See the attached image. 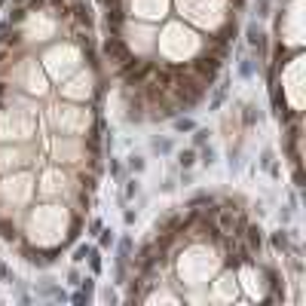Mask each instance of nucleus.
<instances>
[{
    "label": "nucleus",
    "mask_w": 306,
    "mask_h": 306,
    "mask_svg": "<svg viewBox=\"0 0 306 306\" xmlns=\"http://www.w3.org/2000/svg\"><path fill=\"white\" fill-rule=\"evenodd\" d=\"M150 71H153V64L150 61H141V59H129V61H122L117 67V74H120V80H122V86H126V89H141L144 80L150 77Z\"/></svg>",
    "instance_id": "f257e3e1"
},
{
    "label": "nucleus",
    "mask_w": 306,
    "mask_h": 306,
    "mask_svg": "<svg viewBox=\"0 0 306 306\" xmlns=\"http://www.w3.org/2000/svg\"><path fill=\"white\" fill-rule=\"evenodd\" d=\"M218 242L224 245V260H226L233 269L251 264V251H248V245L242 242V236H224V233H221Z\"/></svg>",
    "instance_id": "f03ea898"
},
{
    "label": "nucleus",
    "mask_w": 306,
    "mask_h": 306,
    "mask_svg": "<svg viewBox=\"0 0 306 306\" xmlns=\"http://www.w3.org/2000/svg\"><path fill=\"white\" fill-rule=\"evenodd\" d=\"M187 71L193 74L202 86H211V83H214V77L221 74V61L214 59V55H199L196 61H190V64H187Z\"/></svg>",
    "instance_id": "7ed1b4c3"
},
{
    "label": "nucleus",
    "mask_w": 306,
    "mask_h": 306,
    "mask_svg": "<svg viewBox=\"0 0 306 306\" xmlns=\"http://www.w3.org/2000/svg\"><path fill=\"white\" fill-rule=\"evenodd\" d=\"M101 52H104V59L113 64V67H120L122 61H129L132 59V52H129V46H126V40L120 37V34H107V40L101 43Z\"/></svg>",
    "instance_id": "20e7f679"
},
{
    "label": "nucleus",
    "mask_w": 306,
    "mask_h": 306,
    "mask_svg": "<svg viewBox=\"0 0 306 306\" xmlns=\"http://www.w3.org/2000/svg\"><path fill=\"white\" fill-rule=\"evenodd\" d=\"M67 16H71L80 28H86V31H92V25H95V9L86 3V0H77L74 6H67Z\"/></svg>",
    "instance_id": "39448f33"
},
{
    "label": "nucleus",
    "mask_w": 306,
    "mask_h": 306,
    "mask_svg": "<svg viewBox=\"0 0 306 306\" xmlns=\"http://www.w3.org/2000/svg\"><path fill=\"white\" fill-rule=\"evenodd\" d=\"M21 257H25L31 266H40V269H46V266L55 264L52 251H40V248H31V245H21Z\"/></svg>",
    "instance_id": "423d86ee"
},
{
    "label": "nucleus",
    "mask_w": 306,
    "mask_h": 306,
    "mask_svg": "<svg viewBox=\"0 0 306 306\" xmlns=\"http://www.w3.org/2000/svg\"><path fill=\"white\" fill-rule=\"evenodd\" d=\"M242 242L248 245V251H251V254H260V248H264V230H260L257 224H245Z\"/></svg>",
    "instance_id": "0eeeda50"
},
{
    "label": "nucleus",
    "mask_w": 306,
    "mask_h": 306,
    "mask_svg": "<svg viewBox=\"0 0 306 306\" xmlns=\"http://www.w3.org/2000/svg\"><path fill=\"white\" fill-rule=\"evenodd\" d=\"M239 120H242V126H245V129L257 126V122H260V107L254 104V101H245V104H242V113H239Z\"/></svg>",
    "instance_id": "6e6552de"
},
{
    "label": "nucleus",
    "mask_w": 306,
    "mask_h": 306,
    "mask_svg": "<svg viewBox=\"0 0 306 306\" xmlns=\"http://www.w3.org/2000/svg\"><path fill=\"white\" fill-rule=\"evenodd\" d=\"M269 242H273V248H276L282 257L291 251V233H288V230H276L273 236H269Z\"/></svg>",
    "instance_id": "1a4fd4ad"
},
{
    "label": "nucleus",
    "mask_w": 306,
    "mask_h": 306,
    "mask_svg": "<svg viewBox=\"0 0 306 306\" xmlns=\"http://www.w3.org/2000/svg\"><path fill=\"white\" fill-rule=\"evenodd\" d=\"M226 95H230V80H224L218 89H214V95H211V101H208V110H221L224 101H226Z\"/></svg>",
    "instance_id": "9d476101"
},
{
    "label": "nucleus",
    "mask_w": 306,
    "mask_h": 306,
    "mask_svg": "<svg viewBox=\"0 0 306 306\" xmlns=\"http://www.w3.org/2000/svg\"><path fill=\"white\" fill-rule=\"evenodd\" d=\"M196 163H199L196 147H190V150H181V153H178V165H181V168H193Z\"/></svg>",
    "instance_id": "9b49d317"
},
{
    "label": "nucleus",
    "mask_w": 306,
    "mask_h": 306,
    "mask_svg": "<svg viewBox=\"0 0 306 306\" xmlns=\"http://www.w3.org/2000/svg\"><path fill=\"white\" fill-rule=\"evenodd\" d=\"M129 254H132V239H129V236H122V239H120V248H117V264L126 266V264H129Z\"/></svg>",
    "instance_id": "f8f14e48"
},
{
    "label": "nucleus",
    "mask_w": 306,
    "mask_h": 306,
    "mask_svg": "<svg viewBox=\"0 0 306 306\" xmlns=\"http://www.w3.org/2000/svg\"><path fill=\"white\" fill-rule=\"evenodd\" d=\"M0 239H6V242H16V239H19L16 224L9 221V218H0Z\"/></svg>",
    "instance_id": "ddd939ff"
},
{
    "label": "nucleus",
    "mask_w": 306,
    "mask_h": 306,
    "mask_svg": "<svg viewBox=\"0 0 306 306\" xmlns=\"http://www.w3.org/2000/svg\"><path fill=\"white\" fill-rule=\"evenodd\" d=\"M199 150H202V153H199V163H202V165H214V163H218V147L202 144Z\"/></svg>",
    "instance_id": "4468645a"
},
{
    "label": "nucleus",
    "mask_w": 306,
    "mask_h": 306,
    "mask_svg": "<svg viewBox=\"0 0 306 306\" xmlns=\"http://www.w3.org/2000/svg\"><path fill=\"white\" fill-rule=\"evenodd\" d=\"M172 129H175V132H193L196 122L190 120V117H178V113H175V117H172Z\"/></svg>",
    "instance_id": "2eb2a0df"
},
{
    "label": "nucleus",
    "mask_w": 306,
    "mask_h": 306,
    "mask_svg": "<svg viewBox=\"0 0 306 306\" xmlns=\"http://www.w3.org/2000/svg\"><path fill=\"white\" fill-rule=\"evenodd\" d=\"M254 71H257L254 59H251V55H242V59H239V77H245V80H248V77H254Z\"/></svg>",
    "instance_id": "dca6fc26"
},
{
    "label": "nucleus",
    "mask_w": 306,
    "mask_h": 306,
    "mask_svg": "<svg viewBox=\"0 0 306 306\" xmlns=\"http://www.w3.org/2000/svg\"><path fill=\"white\" fill-rule=\"evenodd\" d=\"M211 199H214V196H208V193H199V196H193V199L187 202V211H199V208H205Z\"/></svg>",
    "instance_id": "f3484780"
},
{
    "label": "nucleus",
    "mask_w": 306,
    "mask_h": 306,
    "mask_svg": "<svg viewBox=\"0 0 306 306\" xmlns=\"http://www.w3.org/2000/svg\"><path fill=\"white\" fill-rule=\"evenodd\" d=\"M138 190H141V184H138V178H129V181H126V190H122V202H129V199H135V196H138Z\"/></svg>",
    "instance_id": "a211bd4d"
},
{
    "label": "nucleus",
    "mask_w": 306,
    "mask_h": 306,
    "mask_svg": "<svg viewBox=\"0 0 306 306\" xmlns=\"http://www.w3.org/2000/svg\"><path fill=\"white\" fill-rule=\"evenodd\" d=\"M150 147H153V153H172V141H168V138H153L150 141Z\"/></svg>",
    "instance_id": "6ab92c4d"
},
{
    "label": "nucleus",
    "mask_w": 306,
    "mask_h": 306,
    "mask_svg": "<svg viewBox=\"0 0 306 306\" xmlns=\"http://www.w3.org/2000/svg\"><path fill=\"white\" fill-rule=\"evenodd\" d=\"M208 138H211V129H193V147H202V144H208Z\"/></svg>",
    "instance_id": "aec40b11"
},
{
    "label": "nucleus",
    "mask_w": 306,
    "mask_h": 306,
    "mask_svg": "<svg viewBox=\"0 0 306 306\" xmlns=\"http://www.w3.org/2000/svg\"><path fill=\"white\" fill-rule=\"evenodd\" d=\"M129 168H132L135 175H141L144 168H147V160H144V156H138V153H132V156H129Z\"/></svg>",
    "instance_id": "412c9836"
},
{
    "label": "nucleus",
    "mask_w": 306,
    "mask_h": 306,
    "mask_svg": "<svg viewBox=\"0 0 306 306\" xmlns=\"http://www.w3.org/2000/svg\"><path fill=\"white\" fill-rule=\"evenodd\" d=\"M25 19H28V9H25V6H16L13 13H9V19H6V21H9V25H21Z\"/></svg>",
    "instance_id": "4be33fe9"
},
{
    "label": "nucleus",
    "mask_w": 306,
    "mask_h": 306,
    "mask_svg": "<svg viewBox=\"0 0 306 306\" xmlns=\"http://www.w3.org/2000/svg\"><path fill=\"white\" fill-rule=\"evenodd\" d=\"M86 260H89V269H92V276H98V273H101V254H98L95 248H92V251H89V257H86Z\"/></svg>",
    "instance_id": "5701e85b"
},
{
    "label": "nucleus",
    "mask_w": 306,
    "mask_h": 306,
    "mask_svg": "<svg viewBox=\"0 0 306 306\" xmlns=\"http://www.w3.org/2000/svg\"><path fill=\"white\" fill-rule=\"evenodd\" d=\"M269 3H273V0H257V3H254V16L257 19H266L269 16Z\"/></svg>",
    "instance_id": "b1692460"
},
{
    "label": "nucleus",
    "mask_w": 306,
    "mask_h": 306,
    "mask_svg": "<svg viewBox=\"0 0 306 306\" xmlns=\"http://www.w3.org/2000/svg\"><path fill=\"white\" fill-rule=\"evenodd\" d=\"M260 34H264V31H260V28H257V21H251V25H248V28H245V37H248V43H251V46H254V43H257V37H260Z\"/></svg>",
    "instance_id": "393cba45"
},
{
    "label": "nucleus",
    "mask_w": 306,
    "mask_h": 306,
    "mask_svg": "<svg viewBox=\"0 0 306 306\" xmlns=\"http://www.w3.org/2000/svg\"><path fill=\"white\" fill-rule=\"evenodd\" d=\"M101 233V239H98V245L101 248H110L113 242H117V236H113V230H98Z\"/></svg>",
    "instance_id": "a878e982"
},
{
    "label": "nucleus",
    "mask_w": 306,
    "mask_h": 306,
    "mask_svg": "<svg viewBox=\"0 0 306 306\" xmlns=\"http://www.w3.org/2000/svg\"><path fill=\"white\" fill-rule=\"evenodd\" d=\"M89 251H92L89 245H77V248H74V260L80 264V260H86V257H89Z\"/></svg>",
    "instance_id": "bb28decb"
},
{
    "label": "nucleus",
    "mask_w": 306,
    "mask_h": 306,
    "mask_svg": "<svg viewBox=\"0 0 306 306\" xmlns=\"http://www.w3.org/2000/svg\"><path fill=\"white\" fill-rule=\"evenodd\" d=\"M0 279H3V282H9V285H13V282H16V276H13V269H9L6 264H0Z\"/></svg>",
    "instance_id": "cd10ccee"
},
{
    "label": "nucleus",
    "mask_w": 306,
    "mask_h": 306,
    "mask_svg": "<svg viewBox=\"0 0 306 306\" xmlns=\"http://www.w3.org/2000/svg\"><path fill=\"white\" fill-rule=\"evenodd\" d=\"M276 163V156H273V150H264V153H260V165H264V168H269V165H273Z\"/></svg>",
    "instance_id": "c85d7f7f"
},
{
    "label": "nucleus",
    "mask_w": 306,
    "mask_h": 306,
    "mask_svg": "<svg viewBox=\"0 0 306 306\" xmlns=\"http://www.w3.org/2000/svg\"><path fill=\"white\" fill-rule=\"evenodd\" d=\"M110 175H113V178H117V181L122 178V165H120L117 160H110Z\"/></svg>",
    "instance_id": "c756f323"
},
{
    "label": "nucleus",
    "mask_w": 306,
    "mask_h": 306,
    "mask_svg": "<svg viewBox=\"0 0 306 306\" xmlns=\"http://www.w3.org/2000/svg\"><path fill=\"white\" fill-rule=\"evenodd\" d=\"M71 300H74L77 306H83V303H89V294H83V291H77V294H74V297H71Z\"/></svg>",
    "instance_id": "7c9ffc66"
},
{
    "label": "nucleus",
    "mask_w": 306,
    "mask_h": 306,
    "mask_svg": "<svg viewBox=\"0 0 306 306\" xmlns=\"http://www.w3.org/2000/svg\"><path fill=\"white\" fill-rule=\"evenodd\" d=\"M98 230H101V221H98V218H95V221H89V236H95Z\"/></svg>",
    "instance_id": "2f4dec72"
},
{
    "label": "nucleus",
    "mask_w": 306,
    "mask_h": 306,
    "mask_svg": "<svg viewBox=\"0 0 306 306\" xmlns=\"http://www.w3.org/2000/svg\"><path fill=\"white\" fill-rule=\"evenodd\" d=\"M104 300H107V303H117L120 297H117V291H113V288H107V291H104Z\"/></svg>",
    "instance_id": "473e14b6"
},
{
    "label": "nucleus",
    "mask_w": 306,
    "mask_h": 306,
    "mask_svg": "<svg viewBox=\"0 0 306 306\" xmlns=\"http://www.w3.org/2000/svg\"><path fill=\"white\" fill-rule=\"evenodd\" d=\"M67 282H71V285H80V273H77V269H71V273H67Z\"/></svg>",
    "instance_id": "72a5a7b5"
},
{
    "label": "nucleus",
    "mask_w": 306,
    "mask_h": 306,
    "mask_svg": "<svg viewBox=\"0 0 306 306\" xmlns=\"http://www.w3.org/2000/svg\"><path fill=\"white\" fill-rule=\"evenodd\" d=\"M279 221L288 224V221H291V208H282V211H279Z\"/></svg>",
    "instance_id": "f704fd0d"
},
{
    "label": "nucleus",
    "mask_w": 306,
    "mask_h": 306,
    "mask_svg": "<svg viewBox=\"0 0 306 306\" xmlns=\"http://www.w3.org/2000/svg\"><path fill=\"white\" fill-rule=\"evenodd\" d=\"M122 221H126V224H129V226H132V224H135V211H132V208H129V211H126V214H122Z\"/></svg>",
    "instance_id": "c9c22d12"
},
{
    "label": "nucleus",
    "mask_w": 306,
    "mask_h": 306,
    "mask_svg": "<svg viewBox=\"0 0 306 306\" xmlns=\"http://www.w3.org/2000/svg\"><path fill=\"white\" fill-rule=\"evenodd\" d=\"M160 190H163V193H172V190H175V181H165V184H163Z\"/></svg>",
    "instance_id": "e433bc0d"
},
{
    "label": "nucleus",
    "mask_w": 306,
    "mask_h": 306,
    "mask_svg": "<svg viewBox=\"0 0 306 306\" xmlns=\"http://www.w3.org/2000/svg\"><path fill=\"white\" fill-rule=\"evenodd\" d=\"M242 3H245V0H233V6H236V9H242Z\"/></svg>",
    "instance_id": "4c0bfd02"
},
{
    "label": "nucleus",
    "mask_w": 306,
    "mask_h": 306,
    "mask_svg": "<svg viewBox=\"0 0 306 306\" xmlns=\"http://www.w3.org/2000/svg\"><path fill=\"white\" fill-rule=\"evenodd\" d=\"M6 92V83H0V95H3Z\"/></svg>",
    "instance_id": "58836bf2"
},
{
    "label": "nucleus",
    "mask_w": 306,
    "mask_h": 306,
    "mask_svg": "<svg viewBox=\"0 0 306 306\" xmlns=\"http://www.w3.org/2000/svg\"><path fill=\"white\" fill-rule=\"evenodd\" d=\"M3 6H6V0H0V9H3Z\"/></svg>",
    "instance_id": "ea45409f"
},
{
    "label": "nucleus",
    "mask_w": 306,
    "mask_h": 306,
    "mask_svg": "<svg viewBox=\"0 0 306 306\" xmlns=\"http://www.w3.org/2000/svg\"><path fill=\"white\" fill-rule=\"evenodd\" d=\"M71 3H77V0H71Z\"/></svg>",
    "instance_id": "a19ab883"
}]
</instances>
